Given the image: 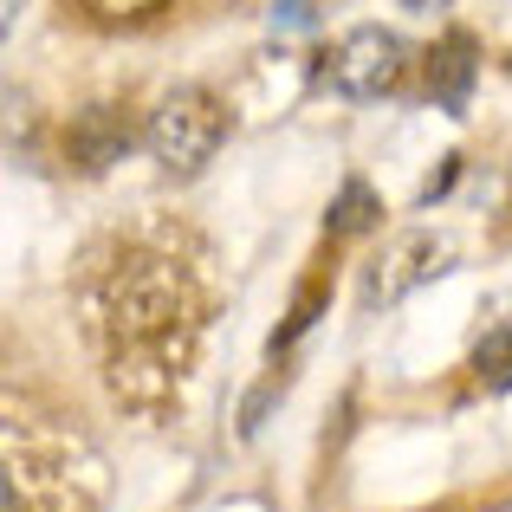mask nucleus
<instances>
[{
	"label": "nucleus",
	"instance_id": "7ed1b4c3",
	"mask_svg": "<svg viewBox=\"0 0 512 512\" xmlns=\"http://www.w3.org/2000/svg\"><path fill=\"white\" fill-rule=\"evenodd\" d=\"M454 260V247L441 234H396L383 253H376L370 266H363V312H389V305H402L415 286H428V279H441Z\"/></svg>",
	"mask_w": 512,
	"mask_h": 512
},
{
	"label": "nucleus",
	"instance_id": "6e6552de",
	"mask_svg": "<svg viewBox=\"0 0 512 512\" xmlns=\"http://www.w3.org/2000/svg\"><path fill=\"white\" fill-rule=\"evenodd\" d=\"M474 370H480V383H487L493 396H506V389H512V325L487 331V338L474 344Z\"/></svg>",
	"mask_w": 512,
	"mask_h": 512
},
{
	"label": "nucleus",
	"instance_id": "423d86ee",
	"mask_svg": "<svg viewBox=\"0 0 512 512\" xmlns=\"http://www.w3.org/2000/svg\"><path fill=\"white\" fill-rule=\"evenodd\" d=\"M474 72H480L474 39H467V33H448L435 52H428V98H435L441 111L461 117V111H467V98H474Z\"/></svg>",
	"mask_w": 512,
	"mask_h": 512
},
{
	"label": "nucleus",
	"instance_id": "20e7f679",
	"mask_svg": "<svg viewBox=\"0 0 512 512\" xmlns=\"http://www.w3.org/2000/svg\"><path fill=\"white\" fill-rule=\"evenodd\" d=\"M325 78H331V91L350 98V104L383 98V91L402 78V39L383 33V26H357V33H344L338 52L325 59Z\"/></svg>",
	"mask_w": 512,
	"mask_h": 512
},
{
	"label": "nucleus",
	"instance_id": "f03ea898",
	"mask_svg": "<svg viewBox=\"0 0 512 512\" xmlns=\"http://www.w3.org/2000/svg\"><path fill=\"white\" fill-rule=\"evenodd\" d=\"M221 137H227V111H221V98L201 91V85H175L150 111V124H143V150L169 175H195L221 150Z\"/></svg>",
	"mask_w": 512,
	"mask_h": 512
},
{
	"label": "nucleus",
	"instance_id": "f8f14e48",
	"mask_svg": "<svg viewBox=\"0 0 512 512\" xmlns=\"http://www.w3.org/2000/svg\"><path fill=\"white\" fill-rule=\"evenodd\" d=\"M493 512H512V500H506V506H493Z\"/></svg>",
	"mask_w": 512,
	"mask_h": 512
},
{
	"label": "nucleus",
	"instance_id": "9b49d317",
	"mask_svg": "<svg viewBox=\"0 0 512 512\" xmlns=\"http://www.w3.org/2000/svg\"><path fill=\"white\" fill-rule=\"evenodd\" d=\"M402 7H415V13H428V7H448V0H402Z\"/></svg>",
	"mask_w": 512,
	"mask_h": 512
},
{
	"label": "nucleus",
	"instance_id": "f257e3e1",
	"mask_svg": "<svg viewBox=\"0 0 512 512\" xmlns=\"http://www.w3.org/2000/svg\"><path fill=\"white\" fill-rule=\"evenodd\" d=\"M188 331H195V299L188 279L169 260L130 253L104 279V338H111V383L130 402H163L182 376Z\"/></svg>",
	"mask_w": 512,
	"mask_h": 512
},
{
	"label": "nucleus",
	"instance_id": "39448f33",
	"mask_svg": "<svg viewBox=\"0 0 512 512\" xmlns=\"http://www.w3.org/2000/svg\"><path fill=\"white\" fill-rule=\"evenodd\" d=\"M65 150H72V163L85 175H104L111 163H124L130 150V124L117 104H91L85 117H72V137H65Z\"/></svg>",
	"mask_w": 512,
	"mask_h": 512
},
{
	"label": "nucleus",
	"instance_id": "1a4fd4ad",
	"mask_svg": "<svg viewBox=\"0 0 512 512\" xmlns=\"http://www.w3.org/2000/svg\"><path fill=\"white\" fill-rule=\"evenodd\" d=\"M78 7H85L91 20H143V13H156L163 0H78Z\"/></svg>",
	"mask_w": 512,
	"mask_h": 512
},
{
	"label": "nucleus",
	"instance_id": "9d476101",
	"mask_svg": "<svg viewBox=\"0 0 512 512\" xmlns=\"http://www.w3.org/2000/svg\"><path fill=\"white\" fill-rule=\"evenodd\" d=\"M454 175H461V156H448V163H441V175H435V182L422 188V201H441V195L454 188Z\"/></svg>",
	"mask_w": 512,
	"mask_h": 512
},
{
	"label": "nucleus",
	"instance_id": "0eeeda50",
	"mask_svg": "<svg viewBox=\"0 0 512 512\" xmlns=\"http://www.w3.org/2000/svg\"><path fill=\"white\" fill-rule=\"evenodd\" d=\"M376 214H383V201L370 195V182H344L331 201V234H370Z\"/></svg>",
	"mask_w": 512,
	"mask_h": 512
}]
</instances>
